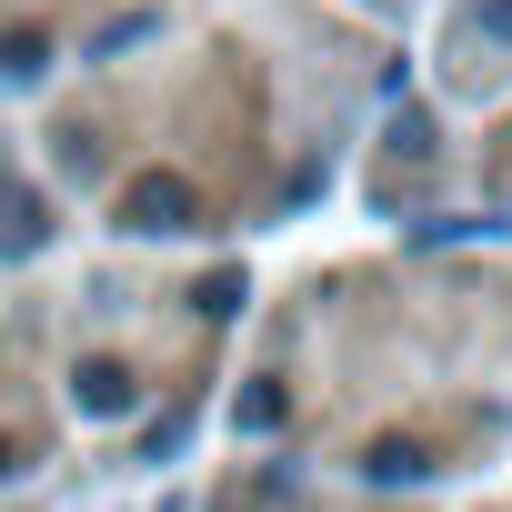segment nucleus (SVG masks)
I'll list each match as a JSON object with an SVG mask.
<instances>
[{
	"mask_svg": "<svg viewBox=\"0 0 512 512\" xmlns=\"http://www.w3.org/2000/svg\"><path fill=\"white\" fill-rule=\"evenodd\" d=\"M0 472H11V442H0Z\"/></svg>",
	"mask_w": 512,
	"mask_h": 512,
	"instance_id": "8",
	"label": "nucleus"
},
{
	"mask_svg": "<svg viewBox=\"0 0 512 512\" xmlns=\"http://www.w3.org/2000/svg\"><path fill=\"white\" fill-rule=\"evenodd\" d=\"M191 302H201V312H211V322H231V312H241V272H211V282H201V292H191Z\"/></svg>",
	"mask_w": 512,
	"mask_h": 512,
	"instance_id": "7",
	"label": "nucleus"
},
{
	"mask_svg": "<svg viewBox=\"0 0 512 512\" xmlns=\"http://www.w3.org/2000/svg\"><path fill=\"white\" fill-rule=\"evenodd\" d=\"M362 472H372V482H422L432 462H422V442H372V452H362Z\"/></svg>",
	"mask_w": 512,
	"mask_h": 512,
	"instance_id": "4",
	"label": "nucleus"
},
{
	"mask_svg": "<svg viewBox=\"0 0 512 512\" xmlns=\"http://www.w3.org/2000/svg\"><path fill=\"white\" fill-rule=\"evenodd\" d=\"M0 71H11V81H41V71H51V31H11V41H0Z\"/></svg>",
	"mask_w": 512,
	"mask_h": 512,
	"instance_id": "5",
	"label": "nucleus"
},
{
	"mask_svg": "<svg viewBox=\"0 0 512 512\" xmlns=\"http://www.w3.org/2000/svg\"><path fill=\"white\" fill-rule=\"evenodd\" d=\"M282 412H292V402H282V382H251V392L231 402V422H241V432H272Z\"/></svg>",
	"mask_w": 512,
	"mask_h": 512,
	"instance_id": "6",
	"label": "nucleus"
},
{
	"mask_svg": "<svg viewBox=\"0 0 512 512\" xmlns=\"http://www.w3.org/2000/svg\"><path fill=\"white\" fill-rule=\"evenodd\" d=\"M71 392H81V412H131V392H141V382H131L121 362H81V372H71Z\"/></svg>",
	"mask_w": 512,
	"mask_h": 512,
	"instance_id": "3",
	"label": "nucleus"
},
{
	"mask_svg": "<svg viewBox=\"0 0 512 512\" xmlns=\"http://www.w3.org/2000/svg\"><path fill=\"white\" fill-rule=\"evenodd\" d=\"M121 221H131V231H151V241H171V231H191V221H201V191H191L181 171H141V181L121 191Z\"/></svg>",
	"mask_w": 512,
	"mask_h": 512,
	"instance_id": "1",
	"label": "nucleus"
},
{
	"mask_svg": "<svg viewBox=\"0 0 512 512\" xmlns=\"http://www.w3.org/2000/svg\"><path fill=\"white\" fill-rule=\"evenodd\" d=\"M41 241H51V211H41V191H0V262H31Z\"/></svg>",
	"mask_w": 512,
	"mask_h": 512,
	"instance_id": "2",
	"label": "nucleus"
}]
</instances>
